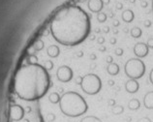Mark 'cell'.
I'll return each instance as SVG.
<instances>
[{"label": "cell", "instance_id": "obj_1", "mask_svg": "<svg viewBox=\"0 0 153 122\" xmlns=\"http://www.w3.org/2000/svg\"><path fill=\"white\" fill-rule=\"evenodd\" d=\"M90 19L80 7L67 6L61 9L51 23V32L55 41L63 46H76L90 33Z\"/></svg>", "mask_w": 153, "mask_h": 122}, {"label": "cell", "instance_id": "obj_2", "mask_svg": "<svg viewBox=\"0 0 153 122\" xmlns=\"http://www.w3.org/2000/svg\"><path fill=\"white\" fill-rule=\"evenodd\" d=\"M51 85L49 73L42 65L30 63L22 66L16 74L14 88L22 100L33 102L46 95Z\"/></svg>", "mask_w": 153, "mask_h": 122}, {"label": "cell", "instance_id": "obj_3", "mask_svg": "<svg viewBox=\"0 0 153 122\" xmlns=\"http://www.w3.org/2000/svg\"><path fill=\"white\" fill-rule=\"evenodd\" d=\"M59 106L63 115L70 117H79L84 115L88 109V105L83 97L73 91L63 94L60 98Z\"/></svg>", "mask_w": 153, "mask_h": 122}, {"label": "cell", "instance_id": "obj_4", "mask_svg": "<svg viewBox=\"0 0 153 122\" xmlns=\"http://www.w3.org/2000/svg\"><path fill=\"white\" fill-rule=\"evenodd\" d=\"M82 89L88 95H95L101 90L102 81L98 76L94 74H88L82 79Z\"/></svg>", "mask_w": 153, "mask_h": 122}, {"label": "cell", "instance_id": "obj_5", "mask_svg": "<svg viewBox=\"0 0 153 122\" xmlns=\"http://www.w3.org/2000/svg\"><path fill=\"white\" fill-rule=\"evenodd\" d=\"M144 72H146V66L140 59H131L125 65L126 75L133 80L142 78Z\"/></svg>", "mask_w": 153, "mask_h": 122}, {"label": "cell", "instance_id": "obj_6", "mask_svg": "<svg viewBox=\"0 0 153 122\" xmlns=\"http://www.w3.org/2000/svg\"><path fill=\"white\" fill-rule=\"evenodd\" d=\"M10 118L13 122L22 120L25 118V109L19 105L13 106L10 109Z\"/></svg>", "mask_w": 153, "mask_h": 122}, {"label": "cell", "instance_id": "obj_7", "mask_svg": "<svg viewBox=\"0 0 153 122\" xmlns=\"http://www.w3.org/2000/svg\"><path fill=\"white\" fill-rule=\"evenodd\" d=\"M57 78L63 83H68L73 78V71L68 66H62L57 71Z\"/></svg>", "mask_w": 153, "mask_h": 122}, {"label": "cell", "instance_id": "obj_8", "mask_svg": "<svg viewBox=\"0 0 153 122\" xmlns=\"http://www.w3.org/2000/svg\"><path fill=\"white\" fill-rule=\"evenodd\" d=\"M134 51H135L136 55H138L139 57H144V56H146L148 54V47L146 44L139 43L136 45Z\"/></svg>", "mask_w": 153, "mask_h": 122}, {"label": "cell", "instance_id": "obj_9", "mask_svg": "<svg viewBox=\"0 0 153 122\" xmlns=\"http://www.w3.org/2000/svg\"><path fill=\"white\" fill-rule=\"evenodd\" d=\"M125 87L129 93H136L139 89V83L135 80H131L126 83Z\"/></svg>", "mask_w": 153, "mask_h": 122}, {"label": "cell", "instance_id": "obj_10", "mask_svg": "<svg viewBox=\"0 0 153 122\" xmlns=\"http://www.w3.org/2000/svg\"><path fill=\"white\" fill-rule=\"evenodd\" d=\"M143 105L146 109H153V92H148L147 94L144 96Z\"/></svg>", "mask_w": 153, "mask_h": 122}, {"label": "cell", "instance_id": "obj_11", "mask_svg": "<svg viewBox=\"0 0 153 122\" xmlns=\"http://www.w3.org/2000/svg\"><path fill=\"white\" fill-rule=\"evenodd\" d=\"M128 108L132 109V111H137L140 108V103L138 99H132L128 103Z\"/></svg>", "mask_w": 153, "mask_h": 122}, {"label": "cell", "instance_id": "obj_12", "mask_svg": "<svg viewBox=\"0 0 153 122\" xmlns=\"http://www.w3.org/2000/svg\"><path fill=\"white\" fill-rule=\"evenodd\" d=\"M108 74H111V76H115V75L118 74L119 68H118L117 65L114 63V64H111V65H110V66H108Z\"/></svg>", "mask_w": 153, "mask_h": 122}, {"label": "cell", "instance_id": "obj_13", "mask_svg": "<svg viewBox=\"0 0 153 122\" xmlns=\"http://www.w3.org/2000/svg\"><path fill=\"white\" fill-rule=\"evenodd\" d=\"M123 112H124V108L122 106H114V108L111 109V112L115 115H122Z\"/></svg>", "mask_w": 153, "mask_h": 122}, {"label": "cell", "instance_id": "obj_14", "mask_svg": "<svg viewBox=\"0 0 153 122\" xmlns=\"http://www.w3.org/2000/svg\"><path fill=\"white\" fill-rule=\"evenodd\" d=\"M80 122H102V121L100 120L98 117H96L94 115H88V116L83 117Z\"/></svg>", "mask_w": 153, "mask_h": 122}, {"label": "cell", "instance_id": "obj_15", "mask_svg": "<svg viewBox=\"0 0 153 122\" xmlns=\"http://www.w3.org/2000/svg\"><path fill=\"white\" fill-rule=\"evenodd\" d=\"M132 36L133 37H135V38H139L140 36V34H142V31H140V28H133V30H132Z\"/></svg>", "mask_w": 153, "mask_h": 122}, {"label": "cell", "instance_id": "obj_16", "mask_svg": "<svg viewBox=\"0 0 153 122\" xmlns=\"http://www.w3.org/2000/svg\"><path fill=\"white\" fill-rule=\"evenodd\" d=\"M138 122H151V120L148 118V117H143V118H140Z\"/></svg>", "mask_w": 153, "mask_h": 122}, {"label": "cell", "instance_id": "obj_17", "mask_svg": "<svg viewBox=\"0 0 153 122\" xmlns=\"http://www.w3.org/2000/svg\"><path fill=\"white\" fill-rule=\"evenodd\" d=\"M148 47L153 48V39H149V41H148Z\"/></svg>", "mask_w": 153, "mask_h": 122}, {"label": "cell", "instance_id": "obj_18", "mask_svg": "<svg viewBox=\"0 0 153 122\" xmlns=\"http://www.w3.org/2000/svg\"><path fill=\"white\" fill-rule=\"evenodd\" d=\"M116 54L121 55L122 54V50H116Z\"/></svg>", "mask_w": 153, "mask_h": 122}, {"label": "cell", "instance_id": "obj_19", "mask_svg": "<svg viewBox=\"0 0 153 122\" xmlns=\"http://www.w3.org/2000/svg\"><path fill=\"white\" fill-rule=\"evenodd\" d=\"M150 80H151V83H153V70L150 73Z\"/></svg>", "mask_w": 153, "mask_h": 122}, {"label": "cell", "instance_id": "obj_20", "mask_svg": "<svg viewBox=\"0 0 153 122\" xmlns=\"http://www.w3.org/2000/svg\"><path fill=\"white\" fill-rule=\"evenodd\" d=\"M110 105H111L112 107H114V100H111V101H110Z\"/></svg>", "mask_w": 153, "mask_h": 122}]
</instances>
